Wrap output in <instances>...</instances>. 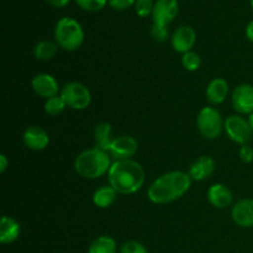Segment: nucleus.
I'll return each mask as SVG.
<instances>
[{"instance_id": "473e14b6", "label": "nucleus", "mask_w": 253, "mask_h": 253, "mask_svg": "<svg viewBox=\"0 0 253 253\" xmlns=\"http://www.w3.org/2000/svg\"><path fill=\"white\" fill-rule=\"evenodd\" d=\"M245 32H246V37L249 39V41L253 42V20H251V21L247 24Z\"/></svg>"}, {"instance_id": "20e7f679", "label": "nucleus", "mask_w": 253, "mask_h": 253, "mask_svg": "<svg viewBox=\"0 0 253 253\" xmlns=\"http://www.w3.org/2000/svg\"><path fill=\"white\" fill-rule=\"evenodd\" d=\"M53 34L54 41L59 48L67 52H73L81 48L85 37L81 22L69 16L61 17L56 22Z\"/></svg>"}, {"instance_id": "b1692460", "label": "nucleus", "mask_w": 253, "mask_h": 253, "mask_svg": "<svg viewBox=\"0 0 253 253\" xmlns=\"http://www.w3.org/2000/svg\"><path fill=\"white\" fill-rule=\"evenodd\" d=\"M182 66L188 72H197L202 66V57L195 51L187 52L182 54Z\"/></svg>"}, {"instance_id": "1a4fd4ad", "label": "nucleus", "mask_w": 253, "mask_h": 253, "mask_svg": "<svg viewBox=\"0 0 253 253\" xmlns=\"http://www.w3.org/2000/svg\"><path fill=\"white\" fill-rule=\"evenodd\" d=\"M138 151V142L130 135H123L114 138L108 152L114 161L131 160Z\"/></svg>"}, {"instance_id": "f8f14e48", "label": "nucleus", "mask_w": 253, "mask_h": 253, "mask_svg": "<svg viewBox=\"0 0 253 253\" xmlns=\"http://www.w3.org/2000/svg\"><path fill=\"white\" fill-rule=\"evenodd\" d=\"M179 12L178 0H156L155 9L152 12V20L155 24L168 26L172 24Z\"/></svg>"}, {"instance_id": "bb28decb", "label": "nucleus", "mask_w": 253, "mask_h": 253, "mask_svg": "<svg viewBox=\"0 0 253 253\" xmlns=\"http://www.w3.org/2000/svg\"><path fill=\"white\" fill-rule=\"evenodd\" d=\"M120 253H148V251L145 245H142L141 242L136 241V240H130L121 245Z\"/></svg>"}, {"instance_id": "f704fd0d", "label": "nucleus", "mask_w": 253, "mask_h": 253, "mask_svg": "<svg viewBox=\"0 0 253 253\" xmlns=\"http://www.w3.org/2000/svg\"><path fill=\"white\" fill-rule=\"evenodd\" d=\"M250 4H251V7H252V10H253V0H251V1H250Z\"/></svg>"}, {"instance_id": "4be33fe9", "label": "nucleus", "mask_w": 253, "mask_h": 253, "mask_svg": "<svg viewBox=\"0 0 253 253\" xmlns=\"http://www.w3.org/2000/svg\"><path fill=\"white\" fill-rule=\"evenodd\" d=\"M118 244L115 240L108 235H103L90 242L88 247V253H116Z\"/></svg>"}, {"instance_id": "2eb2a0df", "label": "nucleus", "mask_w": 253, "mask_h": 253, "mask_svg": "<svg viewBox=\"0 0 253 253\" xmlns=\"http://www.w3.org/2000/svg\"><path fill=\"white\" fill-rule=\"evenodd\" d=\"M208 202L216 209H225L234 202V194L227 185L222 183H215L210 185L207 193Z\"/></svg>"}, {"instance_id": "0eeeda50", "label": "nucleus", "mask_w": 253, "mask_h": 253, "mask_svg": "<svg viewBox=\"0 0 253 253\" xmlns=\"http://www.w3.org/2000/svg\"><path fill=\"white\" fill-rule=\"evenodd\" d=\"M224 130L230 140L241 146L249 145L250 141L252 140L253 132L249 120L242 115H239V114L230 115L225 120Z\"/></svg>"}, {"instance_id": "412c9836", "label": "nucleus", "mask_w": 253, "mask_h": 253, "mask_svg": "<svg viewBox=\"0 0 253 253\" xmlns=\"http://www.w3.org/2000/svg\"><path fill=\"white\" fill-rule=\"evenodd\" d=\"M58 44L56 41H51V40H42V41L37 42L36 46L34 48V56L37 61L41 62H48L56 57L57 52H58Z\"/></svg>"}, {"instance_id": "5701e85b", "label": "nucleus", "mask_w": 253, "mask_h": 253, "mask_svg": "<svg viewBox=\"0 0 253 253\" xmlns=\"http://www.w3.org/2000/svg\"><path fill=\"white\" fill-rule=\"evenodd\" d=\"M66 108H67V104L64 103V100H63V98L61 96V94L47 99V100L44 101V105H43L44 113L49 116L61 115V114L66 110Z\"/></svg>"}, {"instance_id": "ddd939ff", "label": "nucleus", "mask_w": 253, "mask_h": 253, "mask_svg": "<svg viewBox=\"0 0 253 253\" xmlns=\"http://www.w3.org/2000/svg\"><path fill=\"white\" fill-rule=\"evenodd\" d=\"M49 135L43 127L37 125H31L26 127V130L22 133V142L29 150L43 151L48 147L49 145Z\"/></svg>"}, {"instance_id": "423d86ee", "label": "nucleus", "mask_w": 253, "mask_h": 253, "mask_svg": "<svg viewBox=\"0 0 253 253\" xmlns=\"http://www.w3.org/2000/svg\"><path fill=\"white\" fill-rule=\"evenodd\" d=\"M61 96L67 108L73 110H85L91 104V93L85 84L81 82H69L61 88Z\"/></svg>"}, {"instance_id": "cd10ccee", "label": "nucleus", "mask_w": 253, "mask_h": 253, "mask_svg": "<svg viewBox=\"0 0 253 253\" xmlns=\"http://www.w3.org/2000/svg\"><path fill=\"white\" fill-rule=\"evenodd\" d=\"M151 36L155 41L157 42H165L167 41L169 32H168V26L161 24H155L153 22L152 27H151Z\"/></svg>"}, {"instance_id": "7c9ffc66", "label": "nucleus", "mask_w": 253, "mask_h": 253, "mask_svg": "<svg viewBox=\"0 0 253 253\" xmlns=\"http://www.w3.org/2000/svg\"><path fill=\"white\" fill-rule=\"evenodd\" d=\"M49 6L56 7V9H62V7H66L72 0H44Z\"/></svg>"}, {"instance_id": "a211bd4d", "label": "nucleus", "mask_w": 253, "mask_h": 253, "mask_svg": "<svg viewBox=\"0 0 253 253\" xmlns=\"http://www.w3.org/2000/svg\"><path fill=\"white\" fill-rule=\"evenodd\" d=\"M21 235V226L19 222L11 216H4L1 217L0 221V242L2 245H10L17 241V239Z\"/></svg>"}, {"instance_id": "f03ea898", "label": "nucleus", "mask_w": 253, "mask_h": 253, "mask_svg": "<svg viewBox=\"0 0 253 253\" xmlns=\"http://www.w3.org/2000/svg\"><path fill=\"white\" fill-rule=\"evenodd\" d=\"M109 184L123 195L138 192L145 184L146 174L142 166L133 160L114 161L109 169Z\"/></svg>"}, {"instance_id": "f257e3e1", "label": "nucleus", "mask_w": 253, "mask_h": 253, "mask_svg": "<svg viewBox=\"0 0 253 253\" xmlns=\"http://www.w3.org/2000/svg\"><path fill=\"white\" fill-rule=\"evenodd\" d=\"M192 182L193 179L188 172H167L151 183L147 190V197L153 204H169L180 199L190 189Z\"/></svg>"}, {"instance_id": "393cba45", "label": "nucleus", "mask_w": 253, "mask_h": 253, "mask_svg": "<svg viewBox=\"0 0 253 253\" xmlns=\"http://www.w3.org/2000/svg\"><path fill=\"white\" fill-rule=\"evenodd\" d=\"M77 6L88 12H98L108 5L109 0H73Z\"/></svg>"}, {"instance_id": "c756f323", "label": "nucleus", "mask_w": 253, "mask_h": 253, "mask_svg": "<svg viewBox=\"0 0 253 253\" xmlns=\"http://www.w3.org/2000/svg\"><path fill=\"white\" fill-rule=\"evenodd\" d=\"M239 156L240 160L242 161L244 163H251L253 162V147L250 145H244L241 146L239 151Z\"/></svg>"}, {"instance_id": "2f4dec72", "label": "nucleus", "mask_w": 253, "mask_h": 253, "mask_svg": "<svg viewBox=\"0 0 253 253\" xmlns=\"http://www.w3.org/2000/svg\"><path fill=\"white\" fill-rule=\"evenodd\" d=\"M9 163H10L9 158H7L4 153H1V155H0V173H4L5 170L7 169Z\"/></svg>"}, {"instance_id": "dca6fc26", "label": "nucleus", "mask_w": 253, "mask_h": 253, "mask_svg": "<svg viewBox=\"0 0 253 253\" xmlns=\"http://www.w3.org/2000/svg\"><path fill=\"white\" fill-rule=\"evenodd\" d=\"M215 169H216V162H215L214 158L209 157V156H202L190 165L188 173L193 180L203 182V180H207L208 178L211 177Z\"/></svg>"}, {"instance_id": "f3484780", "label": "nucleus", "mask_w": 253, "mask_h": 253, "mask_svg": "<svg viewBox=\"0 0 253 253\" xmlns=\"http://www.w3.org/2000/svg\"><path fill=\"white\" fill-rule=\"evenodd\" d=\"M229 83L224 78H214L208 84L205 96L211 106L220 105L229 95Z\"/></svg>"}, {"instance_id": "a878e982", "label": "nucleus", "mask_w": 253, "mask_h": 253, "mask_svg": "<svg viewBox=\"0 0 253 253\" xmlns=\"http://www.w3.org/2000/svg\"><path fill=\"white\" fill-rule=\"evenodd\" d=\"M133 9H135L137 16L142 17V19L152 16L153 9H155V0H136Z\"/></svg>"}, {"instance_id": "9d476101", "label": "nucleus", "mask_w": 253, "mask_h": 253, "mask_svg": "<svg viewBox=\"0 0 253 253\" xmlns=\"http://www.w3.org/2000/svg\"><path fill=\"white\" fill-rule=\"evenodd\" d=\"M195 42H197V32L192 26H188V25H182V26L177 27L170 37L173 49L182 54L193 51Z\"/></svg>"}, {"instance_id": "6e6552de", "label": "nucleus", "mask_w": 253, "mask_h": 253, "mask_svg": "<svg viewBox=\"0 0 253 253\" xmlns=\"http://www.w3.org/2000/svg\"><path fill=\"white\" fill-rule=\"evenodd\" d=\"M232 106L239 115H247L253 113V85L249 83L239 84L232 90Z\"/></svg>"}, {"instance_id": "c85d7f7f", "label": "nucleus", "mask_w": 253, "mask_h": 253, "mask_svg": "<svg viewBox=\"0 0 253 253\" xmlns=\"http://www.w3.org/2000/svg\"><path fill=\"white\" fill-rule=\"evenodd\" d=\"M136 0H109L108 5L115 11H125V10L133 7Z\"/></svg>"}, {"instance_id": "4468645a", "label": "nucleus", "mask_w": 253, "mask_h": 253, "mask_svg": "<svg viewBox=\"0 0 253 253\" xmlns=\"http://www.w3.org/2000/svg\"><path fill=\"white\" fill-rule=\"evenodd\" d=\"M232 221L242 229L253 227V199L245 198L232 205L231 209Z\"/></svg>"}, {"instance_id": "39448f33", "label": "nucleus", "mask_w": 253, "mask_h": 253, "mask_svg": "<svg viewBox=\"0 0 253 253\" xmlns=\"http://www.w3.org/2000/svg\"><path fill=\"white\" fill-rule=\"evenodd\" d=\"M197 127L200 135L207 140H215L221 135L225 121L221 113L214 106H204L197 116Z\"/></svg>"}, {"instance_id": "7ed1b4c3", "label": "nucleus", "mask_w": 253, "mask_h": 253, "mask_svg": "<svg viewBox=\"0 0 253 253\" xmlns=\"http://www.w3.org/2000/svg\"><path fill=\"white\" fill-rule=\"evenodd\" d=\"M113 165L110 153L98 147L88 148L79 153L74 160V170L84 179H98L108 174Z\"/></svg>"}, {"instance_id": "aec40b11", "label": "nucleus", "mask_w": 253, "mask_h": 253, "mask_svg": "<svg viewBox=\"0 0 253 253\" xmlns=\"http://www.w3.org/2000/svg\"><path fill=\"white\" fill-rule=\"evenodd\" d=\"M119 193L110 184L101 185L93 193V203L100 209H106L115 203Z\"/></svg>"}, {"instance_id": "72a5a7b5", "label": "nucleus", "mask_w": 253, "mask_h": 253, "mask_svg": "<svg viewBox=\"0 0 253 253\" xmlns=\"http://www.w3.org/2000/svg\"><path fill=\"white\" fill-rule=\"evenodd\" d=\"M247 120H249V124H250V126H251L252 132H253V113H252V114H250L249 118H247Z\"/></svg>"}, {"instance_id": "9b49d317", "label": "nucleus", "mask_w": 253, "mask_h": 253, "mask_svg": "<svg viewBox=\"0 0 253 253\" xmlns=\"http://www.w3.org/2000/svg\"><path fill=\"white\" fill-rule=\"evenodd\" d=\"M31 88L40 98L49 99L61 93L59 84L52 74L39 73L31 79Z\"/></svg>"}, {"instance_id": "6ab92c4d", "label": "nucleus", "mask_w": 253, "mask_h": 253, "mask_svg": "<svg viewBox=\"0 0 253 253\" xmlns=\"http://www.w3.org/2000/svg\"><path fill=\"white\" fill-rule=\"evenodd\" d=\"M113 127L109 123H99L94 128V141H95V147L100 148L108 152L111 143L114 141Z\"/></svg>"}]
</instances>
